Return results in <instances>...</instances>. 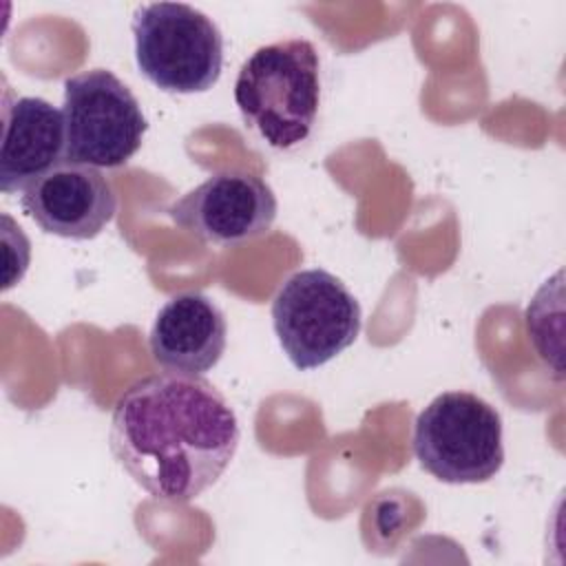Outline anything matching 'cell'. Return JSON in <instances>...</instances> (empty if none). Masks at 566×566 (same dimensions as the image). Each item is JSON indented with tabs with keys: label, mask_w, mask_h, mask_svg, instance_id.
<instances>
[{
	"label": "cell",
	"mask_w": 566,
	"mask_h": 566,
	"mask_svg": "<svg viewBox=\"0 0 566 566\" xmlns=\"http://www.w3.org/2000/svg\"><path fill=\"white\" fill-rule=\"evenodd\" d=\"M239 420L206 378L164 371L115 402L108 442L117 464L155 500L190 502L210 489L239 447Z\"/></svg>",
	"instance_id": "cell-1"
},
{
	"label": "cell",
	"mask_w": 566,
	"mask_h": 566,
	"mask_svg": "<svg viewBox=\"0 0 566 566\" xmlns=\"http://www.w3.org/2000/svg\"><path fill=\"white\" fill-rule=\"evenodd\" d=\"M234 102L243 122L272 148L305 142L321 104V60L310 40L259 46L239 69Z\"/></svg>",
	"instance_id": "cell-2"
},
{
	"label": "cell",
	"mask_w": 566,
	"mask_h": 566,
	"mask_svg": "<svg viewBox=\"0 0 566 566\" xmlns=\"http://www.w3.org/2000/svg\"><path fill=\"white\" fill-rule=\"evenodd\" d=\"M135 60L142 75L168 93H203L223 66V35L199 9L184 2L137 7L133 22Z\"/></svg>",
	"instance_id": "cell-3"
},
{
	"label": "cell",
	"mask_w": 566,
	"mask_h": 566,
	"mask_svg": "<svg viewBox=\"0 0 566 566\" xmlns=\"http://www.w3.org/2000/svg\"><path fill=\"white\" fill-rule=\"evenodd\" d=\"M413 453L442 482H486L504 464L502 418L471 391H444L418 413Z\"/></svg>",
	"instance_id": "cell-4"
},
{
	"label": "cell",
	"mask_w": 566,
	"mask_h": 566,
	"mask_svg": "<svg viewBox=\"0 0 566 566\" xmlns=\"http://www.w3.org/2000/svg\"><path fill=\"white\" fill-rule=\"evenodd\" d=\"M272 325L296 369H314L354 345L360 305L347 285L327 270H298L272 301Z\"/></svg>",
	"instance_id": "cell-5"
},
{
	"label": "cell",
	"mask_w": 566,
	"mask_h": 566,
	"mask_svg": "<svg viewBox=\"0 0 566 566\" xmlns=\"http://www.w3.org/2000/svg\"><path fill=\"white\" fill-rule=\"evenodd\" d=\"M66 159L117 168L142 146L146 115L130 88L106 69H88L64 80Z\"/></svg>",
	"instance_id": "cell-6"
},
{
	"label": "cell",
	"mask_w": 566,
	"mask_h": 566,
	"mask_svg": "<svg viewBox=\"0 0 566 566\" xmlns=\"http://www.w3.org/2000/svg\"><path fill=\"white\" fill-rule=\"evenodd\" d=\"M276 197L256 175L221 170L170 203V219L192 237L239 245L265 234L276 219Z\"/></svg>",
	"instance_id": "cell-7"
},
{
	"label": "cell",
	"mask_w": 566,
	"mask_h": 566,
	"mask_svg": "<svg viewBox=\"0 0 566 566\" xmlns=\"http://www.w3.org/2000/svg\"><path fill=\"white\" fill-rule=\"evenodd\" d=\"M20 203L44 232L75 241L97 237L117 210L111 181L95 166L69 159L29 184Z\"/></svg>",
	"instance_id": "cell-8"
},
{
	"label": "cell",
	"mask_w": 566,
	"mask_h": 566,
	"mask_svg": "<svg viewBox=\"0 0 566 566\" xmlns=\"http://www.w3.org/2000/svg\"><path fill=\"white\" fill-rule=\"evenodd\" d=\"M226 316L201 292H181L164 303L148 334L153 360L170 371L201 376L223 356Z\"/></svg>",
	"instance_id": "cell-9"
},
{
	"label": "cell",
	"mask_w": 566,
	"mask_h": 566,
	"mask_svg": "<svg viewBox=\"0 0 566 566\" xmlns=\"http://www.w3.org/2000/svg\"><path fill=\"white\" fill-rule=\"evenodd\" d=\"M4 93L0 190H24L40 175L66 157L64 115L42 97H15Z\"/></svg>",
	"instance_id": "cell-10"
}]
</instances>
